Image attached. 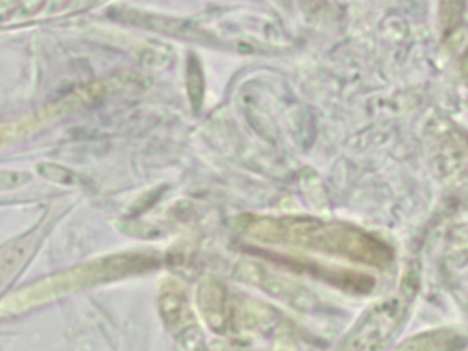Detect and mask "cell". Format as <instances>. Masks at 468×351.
<instances>
[{
    "instance_id": "6da1fadb",
    "label": "cell",
    "mask_w": 468,
    "mask_h": 351,
    "mask_svg": "<svg viewBox=\"0 0 468 351\" xmlns=\"http://www.w3.org/2000/svg\"><path fill=\"white\" fill-rule=\"evenodd\" d=\"M265 238L324 254L347 258L375 268H386L393 261L390 246L356 225L312 217L262 219L253 228Z\"/></svg>"
},
{
    "instance_id": "7a4b0ae2",
    "label": "cell",
    "mask_w": 468,
    "mask_h": 351,
    "mask_svg": "<svg viewBox=\"0 0 468 351\" xmlns=\"http://www.w3.org/2000/svg\"><path fill=\"white\" fill-rule=\"evenodd\" d=\"M188 95L194 109L198 110L201 106L202 92H204V81H202L201 69L198 60L191 57L188 62Z\"/></svg>"
}]
</instances>
